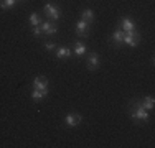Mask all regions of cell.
<instances>
[{"mask_svg":"<svg viewBox=\"0 0 155 148\" xmlns=\"http://www.w3.org/2000/svg\"><path fill=\"white\" fill-rule=\"evenodd\" d=\"M86 53H87V48H86V44H84V43L76 41L74 44H73V54H74V56L84 58V56H86Z\"/></svg>","mask_w":155,"mask_h":148,"instance_id":"13","label":"cell"},{"mask_svg":"<svg viewBox=\"0 0 155 148\" xmlns=\"http://www.w3.org/2000/svg\"><path fill=\"white\" fill-rule=\"evenodd\" d=\"M48 86H50V82H48L46 76H36L35 79H33V82H31V87L33 89H40V91H48Z\"/></svg>","mask_w":155,"mask_h":148,"instance_id":"10","label":"cell"},{"mask_svg":"<svg viewBox=\"0 0 155 148\" xmlns=\"http://www.w3.org/2000/svg\"><path fill=\"white\" fill-rule=\"evenodd\" d=\"M30 97H31L35 102H41V101H45V99L48 97V91H40V89H31V92H30Z\"/></svg>","mask_w":155,"mask_h":148,"instance_id":"14","label":"cell"},{"mask_svg":"<svg viewBox=\"0 0 155 148\" xmlns=\"http://www.w3.org/2000/svg\"><path fill=\"white\" fill-rule=\"evenodd\" d=\"M140 101H142V105L145 107L149 112H152L153 107H155V99H153V95H145V97H142Z\"/></svg>","mask_w":155,"mask_h":148,"instance_id":"15","label":"cell"},{"mask_svg":"<svg viewBox=\"0 0 155 148\" xmlns=\"http://www.w3.org/2000/svg\"><path fill=\"white\" fill-rule=\"evenodd\" d=\"M83 122V115H81L79 112H69L64 115V125L69 128H74L78 125Z\"/></svg>","mask_w":155,"mask_h":148,"instance_id":"7","label":"cell"},{"mask_svg":"<svg viewBox=\"0 0 155 148\" xmlns=\"http://www.w3.org/2000/svg\"><path fill=\"white\" fill-rule=\"evenodd\" d=\"M28 23H30V27H40V23H41L40 15L36 13V12H31L30 17H28Z\"/></svg>","mask_w":155,"mask_h":148,"instance_id":"16","label":"cell"},{"mask_svg":"<svg viewBox=\"0 0 155 148\" xmlns=\"http://www.w3.org/2000/svg\"><path fill=\"white\" fill-rule=\"evenodd\" d=\"M18 2H23V0H18Z\"/></svg>","mask_w":155,"mask_h":148,"instance_id":"20","label":"cell"},{"mask_svg":"<svg viewBox=\"0 0 155 148\" xmlns=\"http://www.w3.org/2000/svg\"><path fill=\"white\" fill-rule=\"evenodd\" d=\"M84 61H86L87 71H91V72L97 71L99 66H101V58H99V53H96V51L86 53V56H84Z\"/></svg>","mask_w":155,"mask_h":148,"instance_id":"3","label":"cell"},{"mask_svg":"<svg viewBox=\"0 0 155 148\" xmlns=\"http://www.w3.org/2000/svg\"><path fill=\"white\" fill-rule=\"evenodd\" d=\"M125 110H127L129 118H130L135 125H145V124H149L150 118H152L150 117V112L142 105V101H140V99H130V101L127 102Z\"/></svg>","mask_w":155,"mask_h":148,"instance_id":"1","label":"cell"},{"mask_svg":"<svg viewBox=\"0 0 155 148\" xmlns=\"http://www.w3.org/2000/svg\"><path fill=\"white\" fill-rule=\"evenodd\" d=\"M56 43H54V41H45V50L46 51H54V50H56Z\"/></svg>","mask_w":155,"mask_h":148,"instance_id":"19","label":"cell"},{"mask_svg":"<svg viewBox=\"0 0 155 148\" xmlns=\"http://www.w3.org/2000/svg\"><path fill=\"white\" fill-rule=\"evenodd\" d=\"M17 3H18V0H0V8L8 10V8H13Z\"/></svg>","mask_w":155,"mask_h":148,"instance_id":"17","label":"cell"},{"mask_svg":"<svg viewBox=\"0 0 155 148\" xmlns=\"http://www.w3.org/2000/svg\"><path fill=\"white\" fill-rule=\"evenodd\" d=\"M40 28H41L43 38H50V36H54L58 33V25H56V21H53V20L41 21V23H40Z\"/></svg>","mask_w":155,"mask_h":148,"instance_id":"5","label":"cell"},{"mask_svg":"<svg viewBox=\"0 0 155 148\" xmlns=\"http://www.w3.org/2000/svg\"><path fill=\"white\" fill-rule=\"evenodd\" d=\"M43 13H45L46 20L58 21L61 18V8L56 5V3H46V5L43 7Z\"/></svg>","mask_w":155,"mask_h":148,"instance_id":"4","label":"cell"},{"mask_svg":"<svg viewBox=\"0 0 155 148\" xmlns=\"http://www.w3.org/2000/svg\"><path fill=\"white\" fill-rule=\"evenodd\" d=\"M54 56L58 59H69L73 56V50H69L68 46H58L54 50Z\"/></svg>","mask_w":155,"mask_h":148,"instance_id":"12","label":"cell"},{"mask_svg":"<svg viewBox=\"0 0 155 148\" xmlns=\"http://www.w3.org/2000/svg\"><path fill=\"white\" fill-rule=\"evenodd\" d=\"M74 31H76V35L79 36V38H89V36H91V31H93V25L86 23V21H83V20L79 18V20L76 21Z\"/></svg>","mask_w":155,"mask_h":148,"instance_id":"6","label":"cell"},{"mask_svg":"<svg viewBox=\"0 0 155 148\" xmlns=\"http://www.w3.org/2000/svg\"><path fill=\"white\" fill-rule=\"evenodd\" d=\"M79 18H81L83 21H86V23L93 25L94 21H96V13H94L93 8H83V10H81Z\"/></svg>","mask_w":155,"mask_h":148,"instance_id":"11","label":"cell"},{"mask_svg":"<svg viewBox=\"0 0 155 148\" xmlns=\"http://www.w3.org/2000/svg\"><path fill=\"white\" fill-rule=\"evenodd\" d=\"M31 33L36 38H43V33H41V28L40 27H31Z\"/></svg>","mask_w":155,"mask_h":148,"instance_id":"18","label":"cell"},{"mask_svg":"<svg viewBox=\"0 0 155 148\" xmlns=\"http://www.w3.org/2000/svg\"><path fill=\"white\" fill-rule=\"evenodd\" d=\"M110 46L116 48V50H120L124 46V31L120 28H116L110 35Z\"/></svg>","mask_w":155,"mask_h":148,"instance_id":"8","label":"cell"},{"mask_svg":"<svg viewBox=\"0 0 155 148\" xmlns=\"http://www.w3.org/2000/svg\"><path fill=\"white\" fill-rule=\"evenodd\" d=\"M119 28L122 30V31H130V30L137 28V23H135V20L130 17H122L119 20Z\"/></svg>","mask_w":155,"mask_h":148,"instance_id":"9","label":"cell"},{"mask_svg":"<svg viewBox=\"0 0 155 148\" xmlns=\"http://www.w3.org/2000/svg\"><path fill=\"white\" fill-rule=\"evenodd\" d=\"M140 43H142V33L137 28L130 30V31H124V44L130 48H137Z\"/></svg>","mask_w":155,"mask_h":148,"instance_id":"2","label":"cell"}]
</instances>
